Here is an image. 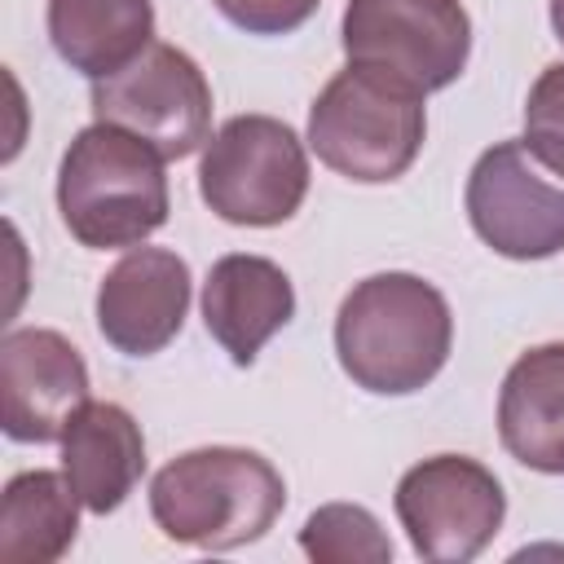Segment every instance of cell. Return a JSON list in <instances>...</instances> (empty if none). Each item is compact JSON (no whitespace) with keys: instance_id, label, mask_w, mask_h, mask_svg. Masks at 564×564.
Masks as SVG:
<instances>
[{"instance_id":"cell-1","label":"cell","mask_w":564,"mask_h":564,"mask_svg":"<svg viewBox=\"0 0 564 564\" xmlns=\"http://www.w3.org/2000/svg\"><path fill=\"white\" fill-rule=\"evenodd\" d=\"M454 344L445 295L419 273H375L357 282L335 313V357L344 375L375 397L427 388Z\"/></svg>"},{"instance_id":"cell-2","label":"cell","mask_w":564,"mask_h":564,"mask_svg":"<svg viewBox=\"0 0 564 564\" xmlns=\"http://www.w3.org/2000/svg\"><path fill=\"white\" fill-rule=\"evenodd\" d=\"M282 507V471L242 445L185 449L150 480V516L159 533L198 551H234L260 542Z\"/></svg>"},{"instance_id":"cell-3","label":"cell","mask_w":564,"mask_h":564,"mask_svg":"<svg viewBox=\"0 0 564 564\" xmlns=\"http://www.w3.org/2000/svg\"><path fill=\"white\" fill-rule=\"evenodd\" d=\"M163 163L159 150L115 123L75 132L57 167V212L70 238L88 251H115L163 229L172 212Z\"/></svg>"},{"instance_id":"cell-4","label":"cell","mask_w":564,"mask_h":564,"mask_svg":"<svg viewBox=\"0 0 564 564\" xmlns=\"http://www.w3.org/2000/svg\"><path fill=\"white\" fill-rule=\"evenodd\" d=\"M410 79L348 62L308 106V150L357 185H388L410 172L427 137V110Z\"/></svg>"},{"instance_id":"cell-5","label":"cell","mask_w":564,"mask_h":564,"mask_svg":"<svg viewBox=\"0 0 564 564\" xmlns=\"http://www.w3.org/2000/svg\"><path fill=\"white\" fill-rule=\"evenodd\" d=\"M198 194L225 225L269 229L291 220L308 194L304 141L273 115H234L203 145Z\"/></svg>"},{"instance_id":"cell-6","label":"cell","mask_w":564,"mask_h":564,"mask_svg":"<svg viewBox=\"0 0 564 564\" xmlns=\"http://www.w3.org/2000/svg\"><path fill=\"white\" fill-rule=\"evenodd\" d=\"M97 123H115L141 137L163 159H185L207 145L212 84L203 66L176 44H150L123 70L93 79Z\"/></svg>"},{"instance_id":"cell-7","label":"cell","mask_w":564,"mask_h":564,"mask_svg":"<svg viewBox=\"0 0 564 564\" xmlns=\"http://www.w3.org/2000/svg\"><path fill=\"white\" fill-rule=\"evenodd\" d=\"M392 507L423 560L467 564L498 538L507 494L485 463L467 454H436L397 480Z\"/></svg>"},{"instance_id":"cell-8","label":"cell","mask_w":564,"mask_h":564,"mask_svg":"<svg viewBox=\"0 0 564 564\" xmlns=\"http://www.w3.org/2000/svg\"><path fill=\"white\" fill-rule=\"evenodd\" d=\"M339 40L348 62L383 66L419 93H436L467 66L471 18L458 0H348Z\"/></svg>"},{"instance_id":"cell-9","label":"cell","mask_w":564,"mask_h":564,"mask_svg":"<svg viewBox=\"0 0 564 564\" xmlns=\"http://www.w3.org/2000/svg\"><path fill=\"white\" fill-rule=\"evenodd\" d=\"M467 220L498 256L546 260L564 251V181H555L524 141H494L471 163Z\"/></svg>"},{"instance_id":"cell-10","label":"cell","mask_w":564,"mask_h":564,"mask_svg":"<svg viewBox=\"0 0 564 564\" xmlns=\"http://www.w3.org/2000/svg\"><path fill=\"white\" fill-rule=\"evenodd\" d=\"M0 423L9 441H62L70 414L88 401V366L62 330L18 326L0 339Z\"/></svg>"},{"instance_id":"cell-11","label":"cell","mask_w":564,"mask_h":564,"mask_svg":"<svg viewBox=\"0 0 564 564\" xmlns=\"http://www.w3.org/2000/svg\"><path fill=\"white\" fill-rule=\"evenodd\" d=\"M189 264L167 247H132L97 286V330L123 357L163 352L189 313Z\"/></svg>"},{"instance_id":"cell-12","label":"cell","mask_w":564,"mask_h":564,"mask_svg":"<svg viewBox=\"0 0 564 564\" xmlns=\"http://www.w3.org/2000/svg\"><path fill=\"white\" fill-rule=\"evenodd\" d=\"M295 317V286L269 256H220L203 282L207 335L229 352L234 366H251L260 348Z\"/></svg>"},{"instance_id":"cell-13","label":"cell","mask_w":564,"mask_h":564,"mask_svg":"<svg viewBox=\"0 0 564 564\" xmlns=\"http://www.w3.org/2000/svg\"><path fill=\"white\" fill-rule=\"evenodd\" d=\"M62 471L93 516L119 511L145 471L141 423L115 401H84L62 432Z\"/></svg>"},{"instance_id":"cell-14","label":"cell","mask_w":564,"mask_h":564,"mask_svg":"<svg viewBox=\"0 0 564 564\" xmlns=\"http://www.w3.org/2000/svg\"><path fill=\"white\" fill-rule=\"evenodd\" d=\"M502 449L542 476H564V344H538L511 361L498 388Z\"/></svg>"},{"instance_id":"cell-15","label":"cell","mask_w":564,"mask_h":564,"mask_svg":"<svg viewBox=\"0 0 564 564\" xmlns=\"http://www.w3.org/2000/svg\"><path fill=\"white\" fill-rule=\"evenodd\" d=\"M48 40L70 70L106 79L154 44V0H48Z\"/></svg>"},{"instance_id":"cell-16","label":"cell","mask_w":564,"mask_h":564,"mask_svg":"<svg viewBox=\"0 0 564 564\" xmlns=\"http://www.w3.org/2000/svg\"><path fill=\"white\" fill-rule=\"evenodd\" d=\"M79 494L66 471H18L0 494V560L4 564H53L79 533Z\"/></svg>"},{"instance_id":"cell-17","label":"cell","mask_w":564,"mask_h":564,"mask_svg":"<svg viewBox=\"0 0 564 564\" xmlns=\"http://www.w3.org/2000/svg\"><path fill=\"white\" fill-rule=\"evenodd\" d=\"M300 551L317 564H388L392 542L375 511L357 502H326L300 529Z\"/></svg>"},{"instance_id":"cell-18","label":"cell","mask_w":564,"mask_h":564,"mask_svg":"<svg viewBox=\"0 0 564 564\" xmlns=\"http://www.w3.org/2000/svg\"><path fill=\"white\" fill-rule=\"evenodd\" d=\"M524 150L564 181V62H551L524 101Z\"/></svg>"},{"instance_id":"cell-19","label":"cell","mask_w":564,"mask_h":564,"mask_svg":"<svg viewBox=\"0 0 564 564\" xmlns=\"http://www.w3.org/2000/svg\"><path fill=\"white\" fill-rule=\"evenodd\" d=\"M225 22L247 35H291L300 31L322 0H212Z\"/></svg>"},{"instance_id":"cell-20","label":"cell","mask_w":564,"mask_h":564,"mask_svg":"<svg viewBox=\"0 0 564 564\" xmlns=\"http://www.w3.org/2000/svg\"><path fill=\"white\" fill-rule=\"evenodd\" d=\"M551 26H555V40L564 44V0H551Z\"/></svg>"}]
</instances>
